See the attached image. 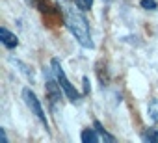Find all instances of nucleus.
Segmentation results:
<instances>
[{
    "mask_svg": "<svg viewBox=\"0 0 158 143\" xmlns=\"http://www.w3.org/2000/svg\"><path fill=\"white\" fill-rule=\"evenodd\" d=\"M147 113H149V119H151L154 125H158V99H152V100L149 102Z\"/></svg>",
    "mask_w": 158,
    "mask_h": 143,
    "instance_id": "8",
    "label": "nucleus"
},
{
    "mask_svg": "<svg viewBox=\"0 0 158 143\" xmlns=\"http://www.w3.org/2000/svg\"><path fill=\"white\" fill-rule=\"evenodd\" d=\"M93 126H95V130L99 132L101 139H104V141H108V143H115V137H114L112 134H108V132H106V128L101 125V121H93Z\"/></svg>",
    "mask_w": 158,
    "mask_h": 143,
    "instance_id": "7",
    "label": "nucleus"
},
{
    "mask_svg": "<svg viewBox=\"0 0 158 143\" xmlns=\"http://www.w3.org/2000/svg\"><path fill=\"white\" fill-rule=\"evenodd\" d=\"M141 139L145 143H158V130L156 128H147L143 134H141Z\"/></svg>",
    "mask_w": 158,
    "mask_h": 143,
    "instance_id": "10",
    "label": "nucleus"
},
{
    "mask_svg": "<svg viewBox=\"0 0 158 143\" xmlns=\"http://www.w3.org/2000/svg\"><path fill=\"white\" fill-rule=\"evenodd\" d=\"M82 82H84V95H89V93H91V88H89V78H88V76H84V78H82Z\"/></svg>",
    "mask_w": 158,
    "mask_h": 143,
    "instance_id": "13",
    "label": "nucleus"
},
{
    "mask_svg": "<svg viewBox=\"0 0 158 143\" xmlns=\"http://www.w3.org/2000/svg\"><path fill=\"white\" fill-rule=\"evenodd\" d=\"M43 73L47 75V84H45V88H47V93H48L50 104L56 106V102L61 99L63 89H61V86L58 84V78H56V75H54V71L50 73V69H47V71H43Z\"/></svg>",
    "mask_w": 158,
    "mask_h": 143,
    "instance_id": "4",
    "label": "nucleus"
},
{
    "mask_svg": "<svg viewBox=\"0 0 158 143\" xmlns=\"http://www.w3.org/2000/svg\"><path fill=\"white\" fill-rule=\"evenodd\" d=\"M139 6H141L143 10H147V11H152V10L158 8V2H156V0H141Z\"/></svg>",
    "mask_w": 158,
    "mask_h": 143,
    "instance_id": "11",
    "label": "nucleus"
},
{
    "mask_svg": "<svg viewBox=\"0 0 158 143\" xmlns=\"http://www.w3.org/2000/svg\"><path fill=\"white\" fill-rule=\"evenodd\" d=\"M63 19H65L67 30L71 32V35L76 39V43L80 45L82 48H93L95 47V43L91 39V30H89L88 19L84 17L80 8H78V6L76 8L67 6L63 10Z\"/></svg>",
    "mask_w": 158,
    "mask_h": 143,
    "instance_id": "1",
    "label": "nucleus"
},
{
    "mask_svg": "<svg viewBox=\"0 0 158 143\" xmlns=\"http://www.w3.org/2000/svg\"><path fill=\"white\" fill-rule=\"evenodd\" d=\"M0 41H2V45L6 47V48H17V45H19V37L15 35V34H11L8 28H0Z\"/></svg>",
    "mask_w": 158,
    "mask_h": 143,
    "instance_id": "5",
    "label": "nucleus"
},
{
    "mask_svg": "<svg viewBox=\"0 0 158 143\" xmlns=\"http://www.w3.org/2000/svg\"><path fill=\"white\" fill-rule=\"evenodd\" d=\"M80 139H82V143H97V141H101V136L93 126V128H84L80 134Z\"/></svg>",
    "mask_w": 158,
    "mask_h": 143,
    "instance_id": "6",
    "label": "nucleus"
},
{
    "mask_svg": "<svg viewBox=\"0 0 158 143\" xmlns=\"http://www.w3.org/2000/svg\"><path fill=\"white\" fill-rule=\"evenodd\" d=\"M0 137H2V143H8V136H6L4 128H0Z\"/></svg>",
    "mask_w": 158,
    "mask_h": 143,
    "instance_id": "14",
    "label": "nucleus"
},
{
    "mask_svg": "<svg viewBox=\"0 0 158 143\" xmlns=\"http://www.w3.org/2000/svg\"><path fill=\"white\" fill-rule=\"evenodd\" d=\"M23 99H24L26 106L30 108V112H32V113L41 121V125L45 126V130H47V132H50V128H48V121H47V115H45V110H43V106H41V102H39L37 95H35L30 88H24V89H23Z\"/></svg>",
    "mask_w": 158,
    "mask_h": 143,
    "instance_id": "3",
    "label": "nucleus"
},
{
    "mask_svg": "<svg viewBox=\"0 0 158 143\" xmlns=\"http://www.w3.org/2000/svg\"><path fill=\"white\" fill-rule=\"evenodd\" d=\"M50 65H52V71H54V75H56V78H58V84L61 86V89H63V95L67 97V100L69 102H73V104H76V102H80V99H82V95L78 93V89L69 82V78L65 76V71L61 69V65H60V61H58V58H52L50 59Z\"/></svg>",
    "mask_w": 158,
    "mask_h": 143,
    "instance_id": "2",
    "label": "nucleus"
},
{
    "mask_svg": "<svg viewBox=\"0 0 158 143\" xmlns=\"http://www.w3.org/2000/svg\"><path fill=\"white\" fill-rule=\"evenodd\" d=\"M76 2V6L80 8L82 11H88V10H91V6H93V0H74Z\"/></svg>",
    "mask_w": 158,
    "mask_h": 143,
    "instance_id": "12",
    "label": "nucleus"
},
{
    "mask_svg": "<svg viewBox=\"0 0 158 143\" xmlns=\"http://www.w3.org/2000/svg\"><path fill=\"white\" fill-rule=\"evenodd\" d=\"M11 61H13L17 67H21V73H23V75L32 82V84H34V80H35V78H34V71H32V67H28L26 63H23V61H19V59H13V58H11Z\"/></svg>",
    "mask_w": 158,
    "mask_h": 143,
    "instance_id": "9",
    "label": "nucleus"
}]
</instances>
